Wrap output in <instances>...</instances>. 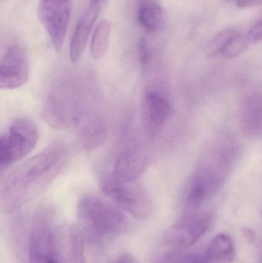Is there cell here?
Segmentation results:
<instances>
[{
  "label": "cell",
  "instance_id": "6da1fadb",
  "mask_svg": "<svg viewBox=\"0 0 262 263\" xmlns=\"http://www.w3.org/2000/svg\"><path fill=\"white\" fill-rule=\"evenodd\" d=\"M66 145H49L8 173L0 185L2 210L9 213L41 195L67 165Z\"/></svg>",
  "mask_w": 262,
  "mask_h": 263
},
{
  "label": "cell",
  "instance_id": "277c9868",
  "mask_svg": "<svg viewBox=\"0 0 262 263\" xmlns=\"http://www.w3.org/2000/svg\"><path fill=\"white\" fill-rule=\"evenodd\" d=\"M100 188L105 195L121 210L135 219H149L153 213L152 198L146 189L137 181L119 182L106 173L99 180Z\"/></svg>",
  "mask_w": 262,
  "mask_h": 263
},
{
  "label": "cell",
  "instance_id": "4316f807",
  "mask_svg": "<svg viewBox=\"0 0 262 263\" xmlns=\"http://www.w3.org/2000/svg\"><path fill=\"white\" fill-rule=\"evenodd\" d=\"M103 0H90V5H95V6H100Z\"/></svg>",
  "mask_w": 262,
  "mask_h": 263
},
{
  "label": "cell",
  "instance_id": "2e32d148",
  "mask_svg": "<svg viewBox=\"0 0 262 263\" xmlns=\"http://www.w3.org/2000/svg\"><path fill=\"white\" fill-rule=\"evenodd\" d=\"M235 247L231 238L227 235L219 234L209 244L206 259L208 262L230 263L235 259Z\"/></svg>",
  "mask_w": 262,
  "mask_h": 263
},
{
  "label": "cell",
  "instance_id": "9c48e42d",
  "mask_svg": "<svg viewBox=\"0 0 262 263\" xmlns=\"http://www.w3.org/2000/svg\"><path fill=\"white\" fill-rule=\"evenodd\" d=\"M27 53L19 45L8 48L0 63V87L10 90L26 84L29 77Z\"/></svg>",
  "mask_w": 262,
  "mask_h": 263
},
{
  "label": "cell",
  "instance_id": "30bf717a",
  "mask_svg": "<svg viewBox=\"0 0 262 263\" xmlns=\"http://www.w3.org/2000/svg\"><path fill=\"white\" fill-rule=\"evenodd\" d=\"M209 224L210 218L207 215H186L168 230L166 242L177 248H187L195 244L206 233Z\"/></svg>",
  "mask_w": 262,
  "mask_h": 263
},
{
  "label": "cell",
  "instance_id": "ffe728a7",
  "mask_svg": "<svg viewBox=\"0 0 262 263\" xmlns=\"http://www.w3.org/2000/svg\"><path fill=\"white\" fill-rule=\"evenodd\" d=\"M249 43L246 36L238 32L228 43L220 55L226 60L236 58L246 51Z\"/></svg>",
  "mask_w": 262,
  "mask_h": 263
},
{
  "label": "cell",
  "instance_id": "e0dca14e",
  "mask_svg": "<svg viewBox=\"0 0 262 263\" xmlns=\"http://www.w3.org/2000/svg\"><path fill=\"white\" fill-rule=\"evenodd\" d=\"M111 23L106 20L98 23L92 34L90 43V52L94 60L103 58L107 52L111 34Z\"/></svg>",
  "mask_w": 262,
  "mask_h": 263
},
{
  "label": "cell",
  "instance_id": "7c38bea8",
  "mask_svg": "<svg viewBox=\"0 0 262 263\" xmlns=\"http://www.w3.org/2000/svg\"><path fill=\"white\" fill-rule=\"evenodd\" d=\"M172 115V107L161 92L149 90L143 103V123L145 133L149 137L158 136L166 126Z\"/></svg>",
  "mask_w": 262,
  "mask_h": 263
},
{
  "label": "cell",
  "instance_id": "3957f363",
  "mask_svg": "<svg viewBox=\"0 0 262 263\" xmlns=\"http://www.w3.org/2000/svg\"><path fill=\"white\" fill-rule=\"evenodd\" d=\"M89 88L78 80H64L58 83L48 96L43 108V117L51 126L66 129L73 126L74 120L89 95Z\"/></svg>",
  "mask_w": 262,
  "mask_h": 263
},
{
  "label": "cell",
  "instance_id": "ba28073f",
  "mask_svg": "<svg viewBox=\"0 0 262 263\" xmlns=\"http://www.w3.org/2000/svg\"><path fill=\"white\" fill-rule=\"evenodd\" d=\"M72 127L76 131L79 145L86 152L96 149L104 143L107 136L106 121L94 100L77 116Z\"/></svg>",
  "mask_w": 262,
  "mask_h": 263
},
{
  "label": "cell",
  "instance_id": "d6986e66",
  "mask_svg": "<svg viewBox=\"0 0 262 263\" xmlns=\"http://www.w3.org/2000/svg\"><path fill=\"white\" fill-rule=\"evenodd\" d=\"M238 32L232 30V29H225L218 32L215 35L213 39L211 40L208 46L206 52L209 57H215V55H221L225 48L227 46L228 43L231 41L232 38L235 36Z\"/></svg>",
  "mask_w": 262,
  "mask_h": 263
},
{
  "label": "cell",
  "instance_id": "5bb4252c",
  "mask_svg": "<svg viewBox=\"0 0 262 263\" xmlns=\"http://www.w3.org/2000/svg\"><path fill=\"white\" fill-rule=\"evenodd\" d=\"M58 236L62 263H85L84 235L75 226L65 227Z\"/></svg>",
  "mask_w": 262,
  "mask_h": 263
},
{
  "label": "cell",
  "instance_id": "484cf974",
  "mask_svg": "<svg viewBox=\"0 0 262 263\" xmlns=\"http://www.w3.org/2000/svg\"><path fill=\"white\" fill-rule=\"evenodd\" d=\"M207 262H206V260H204V259H195V258L190 257L186 263H208Z\"/></svg>",
  "mask_w": 262,
  "mask_h": 263
},
{
  "label": "cell",
  "instance_id": "ac0fdd59",
  "mask_svg": "<svg viewBox=\"0 0 262 263\" xmlns=\"http://www.w3.org/2000/svg\"><path fill=\"white\" fill-rule=\"evenodd\" d=\"M244 120L248 130L255 133L262 131V97L249 100L244 112Z\"/></svg>",
  "mask_w": 262,
  "mask_h": 263
},
{
  "label": "cell",
  "instance_id": "7402d4cb",
  "mask_svg": "<svg viewBox=\"0 0 262 263\" xmlns=\"http://www.w3.org/2000/svg\"><path fill=\"white\" fill-rule=\"evenodd\" d=\"M248 42L249 43H258L262 42V20L254 25L246 35Z\"/></svg>",
  "mask_w": 262,
  "mask_h": 263
},
{
  "label": "cell",
  "instance_id": "9a60e30c",
  "mask_svg": "<svg viewBox=\"0 0 262 263\" xmlns=\"http://www.w3.org/2000/svg\"><path fill=\"white\" fill-rule=\"evenodd\" d=\"M135 16L138 25L150 35L158 33L166 25V13L157 0H137Z\"/></svg>",
  "mask_w": 262,
  "mask_h": 263
},
{
  "label": "cell",
  "instance_id": "603a6c76",
  "mask_svg": "<svg viewBox=\"0 0 262 263\" xmlns=\"http://www.w3.org/2000/svg\"><path fill=\"white\" fill-rule=\"evenodd\" d=\"M238 7L241 9L255 7L262 4V0H236Z\"/></svg>",
  "mask_w": 262,
  "mask_h": 263
},
{
  "label": "cell",
  "instance_id": "5b68a950",
  "mask_svg": "<svg viewBox=\"0 0 262 263\" xmlns=\"http://www.w3.org/2000/svg\"><path fill=\"white\" fill-rule=\"evenodd\" d=\"M38 132L33 120L21 117L12 122L7 133L0 138L2 173L29 155L38 142Z\"/></svg>",
  "mask_w": 262,
  "mask_h": 263
},
{
  "label": "cell",
  "instance_id": "4fadbf2b",
  "mask_svg": "<svg viewBox=\"0 0 262 263\" xmlns=\"http://www.w3.org/2000/svg\"><path fill=\"white\" fill-rule=\"evenodd\" d=\"M99 9L100 6L90 5L77 23L69 47V57L72 63H77L81 59Z\"/></svg>",
  "mask_w": 262,
  "mask_h": 263
},
{
  "label": "cell",
  "instance_id": "cb8c5ba5",
  "mask_svg": "<svg viewBox=\"0 0 262 263\" xmlns=\"http://www.w3.org/2000/svg\"><path fill=\"white\" fill-rule=\"evenodd\" d=\"M115 263H138V262L132 255L125 253L118 257Z\"/></svg>",
  "mask_w": 262,
  "mask_h": 263
},
{
  "label": "cell",
  "instance_id": "d4e9b609",
  "mask_svg": "<svg viewBox=\"0 0 262 263\" xmlns=\"http://www.w3.org/2000/svg\"><path fill=\"white\" fill-rule=\"evenodd\" d=\"M241 231H243L245 239H246L248 242H250V243L255 242V239H256V236H255V233H254L251 229L243 228Z\"/></svg>",
  "mask_w": 262,
  "mask_h": 263
},
{
  "label": "cell",
  "instance_id": "83f0119b",
  "mask_svg": "<svg viewBox=\"0 0 262 263\" xmlns=\"http://www.w3.org/2000/svg\"><path fill=\"white\" fill-rule=\"evenodd\" d=\"M261 215H262V212H261Z\"/></svg>",
  "mask_w": 262,
  "mask_h": 263
},
{
  "label": "cell",
  "instance_id": "44dd1931",
  "mask_svg": "<svg viewBox=\"0 0 262 263\" xmlns=\"http://www.w3.org/2000/svg\"><path fill=\"white\" fill-rule=\"evenodd\" d=\"M138 58L143 67L149 64L151 60L150 50L144 38L140 39L138 44Z\"/></svg>",
  "mask_w": 262,
  "mask_h": 263
},
{
  "label": "cell",
  "instance_id": "8992f818",
  "mask_svg": "<svg viewBox=\"0 0 262 263\" xmlns=\"http://www.w3.org/2000/svg\"><path fill=\"white\" fill-rule=\"evenodd\" d=\"M53 213L49 208L36 212L29 239V263H62Z\"/></svg>",
  "mask_w": 262,
  "mask_h": 263
},
{
  "label": "cell",
  "instance_id": "8fae6325",
  "mask_svg": "<svg viewBox=\"0 0 262 263\" xmlns=\"http://www.w3.org/2000/svg\"><path fill=\"white\" fill-rule=\"evenodd\" d=\"M149 162V154L144 147L139 145H128L116 156L110 175L119 182H134L144 173Z\"/></svg>",
  "mask_w": 262,
  "mask_h": 263
},
{
  "label": "cell",
  "instance_id": "52a82bcc",
  "mask_svg": "<svg viewBox=\"0 0 262 263\" xmlns=\"http://www.w3.org/2000/svg\"><path fill=\"white\" fill-rule=\"evenodd\" d=\"M72 11V0H39L38 15L52 46L61 50L66 40Z\"/></svg>",
  "mask_w": 262,
  "mask_h": 263
},
{
  "label": "cell",
  "instance_id": "7a4b0ae2",
  "mask_svg": "<svg viewBox=\"0 0 262 263\" xmlns=\"http://www.w3.org/2000/svg\"><path fill=\"white\" fill-rule=\"evenodd\" d=\"M115 204L96 195L82 197L77 205L80 230L91 242L103 244L124 233L128 219Z\"/></svg>",
  "mask_w": 262,
  "mask_h": 263
}]
</instances>
